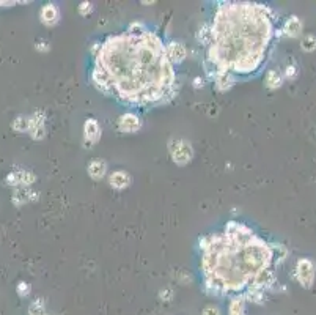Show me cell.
<instances>
[{
    "label": "cell",
    "mask_w": 316,
    "mask_h": 315,
    "mask_svg": "<svg viewBox=\"0 0 316 315\" xmlns=\"http://www.w3.org/2000/svg\"><path fill=\"white\" fill-rule=\"evenodd\" d=\"M315 265L310 259H299L294 266V277L304 289H312L315 282Z\"/></svg>",
    "instance_id": "cell-5"
},
{
    "label": "cell",
    "mask_w": 316,
    "mask_h": 315,
    "mask_svg": "<svg viewBox=\"0 0 316 315\" xmlns=\"http://www.w3.org/2000/svg\"><path fill=\"white\" fill-rule=\"evenodd\" d=\"M265 84L269 90H277L280 88L283 84V74L278 73L277 70H269L266 73V79H265Z\"/></svg>",
    "instance_id": "cell-16"
},
{
    "label": "cell",
    "mask_w": 316,
    "mask_h": 315,
    "mask_svg": "<svg viewBox=\"0 0 316 315\" xmlns=\"http://www.w3.org/2000/svg\"><path fill=\"white\" fill-rule=\"evenodd\" d=\"M201 289L216 298H243L265 304L277 287L278 269L287 257L283 244L267 241L250 226L227 221L198 238Z\"/></svg>",
    "instance_id": "cell-3"
},
{
    "label": "cell",
    "mask_w": 316,
    "mask_h": 315,
    "mask_svg": "<svg viewBox=\"0 0 316 315\" xmlns=\"http://www.w3.org/2000/svg\"><path fill=\"white\" fill-rule=\"evenodd\" d=\"M93 10H95V6H93V3L92 2H80L79 3V6H77V11H79V14L80 16H90V14L93 13Z\"/></svg>",
    "instance_id": "cell-21"
},
{
    "label": "cell",
    "mask_w": 316,
    "mask_h": 315,
    "mask_svg": "<svg viewBox=\"0 0 316 315\" xmlns=\"http://www.w3.org/2000/svg\"><path fill=\"white\" fill-rule=\"evenodd\" d=\"M203 315H220V311H219V307H217V306L209 304V306L205 307V309H203Z\"/></svg>",
    "instance_id": "cell-23"
},
{
    "label": "cell",
    "mask_w": 316,
    "mask_h": 315,
    "mask_svg": "<svg viewBox=\"0 0 316 315\" xmlns=\"http://www.w3.org/2000/svg\"><path fill=\"white\" fill-rule=\"evenodd\" d=\"M300 48L305 52H313L316 49V36L315 35H305L300 41Z\"/></svg>",
    "instance_id": "cell-19"
},
{
    "label": "cell",
    "mask_w": 316,
    "mask_h": 315,
    "mask_svg": "<svg viewBox=\"0 0 316 315\" xmlns=\"http://www.w3.org/2000/svg\"><path fill=\"white\" fill-rule=\"evenodd\" d=\"M30 291H32V287H30V284L28 282H24V281H21L18 286H16V293L21 296V298H25L30 295Z\"/></svg>",
    "instance_id": "cell-22"
},
{
    "label": "cell",
    "mask_w": 316,
    "mask_h": 315,
    "mask_svg": "<svg viewBox=\"0 0 316 315\" xmlns=\"http://www.w3.org/2000/svg\"><path fill=\"white\" fill-rule=\"evenodd\" d=\"M278 36V16L266 3L220 0L200 27L197 41L206 79L217 92L257 78Z\"/></svg>",
    "instance_id": "cell-2"
},
{
    "label": "cell",
    "mask_w": 316,
    "mask_h": 315,
    "mask_svg": "<svg viewBox=\"0 0 316 315\" xmlns=\"http://www.w3.org/2000/svg\"><path fill=\"white\" fill-rule=\"evenodd\" d=\"M169 153L176 166H187L194 159V148L189 140L173 137L169 140Z\"/></svg>",
    "instance_id": "cell-4"
},
{
    "label": "cell",
    "mask_w": 316,
    "mask_h": 315,
    "mask_svg": "<svg viewBox=\"0 0 316 315\" xmlns=\"http://www.w3.org/2000/svg\"><path fill=\"white\" fill-rule=\"evenodd\" d=\"M245 303L243 298L228 299V315H245Z\"/></svg>",
    "instance_id": "cell-17"
},
{
    "label": "cell",
    "mask_w": 316,
    "mask_h": 315,
    "mask_svg": "<svg viewBox=\"0 0 316 315\" xmlns=\"http://www.w3.org/2000/svg\"><path fill=\"white\" fill-rule=\"evenodd\" d=\"M165 48H167V55L170 58V62L173 65H181L186 57H187V49L183 43L179 41H169L165 43Z\"/></svg>",
    "instance_id": "cell-10"
},
{
    "label": "cell",
    "mask_w": 316,
    "mask_h": 315,
    "mask_svg": "<svg viewBox=\"0 0 316 315\" xmlns=\"http://www.w3.org/2000/svg\"><path fill=\"white\" fill-rule=\"evenodd\" d=\"M35 174L30 170H13L6 175L5 182L8 186H14V187H30L35 183Z\"/></svg>",
    "instance_id": "cell-8"
},
{
    "label": "cell",
    "mask_w": 316,
    "mask_h": 315,
    "mask_svg": "<svg viewBox=\"0 0 316 315\" xmlns=\"http://www.w3.org/2000/svg\"><path fill=\"white\" fill-rule=\"evenodd\" d=\"M297 76V68L296 66H287V70H285V78L287 79H294Z\"/></svg>",
    "instance_id": "cell-24"
},
{
    "label": "cell",
    "mask_w": 316,
    "mask_h": 315,
    "mask_svg": "<svg viewBox=\"0 0 316 315\" xmlns=\"http://www.w3.org/2000/svg\"><path fill=\"white\" fill-rule=\"evenodd\" d=\"M36 312H46V301L43 298H35L28 306V314H36Z\"/></svg>",
    "instance_id": "cell-20"
},
{
    "label": "cell",
    "mask_w": 316,
    "mask_h": 315,
    "mask_svg": "<svg viewBox=\"0 0 316 315\" xmlns=\"http://www.w3.org/2000/svg\"><path fill=\"white\" fill-rule=\"evenodd\" d=\"M302 28H304L302 21H300L297 16H290L287 21L283 22L282 33L290 36V38H296V36H299L300 33H302Z\"/></svg>",
    "instance_id": "cell-13"
},
{
    "label": "cell",
    "mask_w": 316,
    "mask_h": 315,
    "mask_svg": "<svg viewBox=\"0 0 316 315\" xmlns=\"http://www.w3.org/2000/svg\"><path fill=\"white\" fill-rule=\"evenodd\" d=\"M38 197H40L38 192L32 191L30 187H21V189H18L16 192L13 194L11 202L16 207H21V205H24V204H28V202H32V200H36Z\"/></svg>",
    "instance_id": "cell-14"
},
{
    "label": "cell",
    "mask_w": 316,
    "mask_h": 315,
    "mask_svg": "<svg viewBox=\"0 0 316 315\" xmlns=\"http://www.w3.org/2000/svg\"><path fill=\"white\" fill-rule=\"evenodd\" d=\"M36 49L38 51H43V52H48L50 49V46L46 43V41H40V43H36Z\"/></svg>",
    "instance_id": "cell-26"
},
{
    "label": "cell",
    "mask_w": 316,
    "mask_h": 315,
    "mask_svg": "<svg viewBox=\"0 0 316 315\" xmlns=\"http://www.w3.org/2000/svg\"><path fill=\"white\" fill-rule=\"evenodd\" d=\"M28 125H30V120L25 115H18L16 118L13 120L11 123V128L16 131V132H28Z\"/></svg>",
    "instance_id": "cell-18"
},
{
    "label": "cell",
    "mask_w": 316,
    "mask_h": 315,
    "mask_svg": "<svg viewBox=\"0 0 316 315\" xmlns=\"http://www.w3.org/2000/svg\"><path fill=\"white\" fill-rule=\"evenodd\" d=\"M28 315H49L48 312H36V314H28Z\"/></svg>",
    "instance_id": "cell-29"
},
{
    "label": "cell",
    "mask_w": 316,
    "mask_h": 315,
    "mask_svg": "<svg viewBox=\"0 0 316 315\" xmlns=\"http://www.w3.org/2000/svg\"><path fill=\"white\" fill-rule=\"evenodd\" d=\"M87 172L93 180L99 182V180H102L105 177V174H107V162L102 159H93L88 164Z\"/></svg>",
    "instance_id": "cell-15"
},
{
    "label": "cell",
    "mask_w": 316,
    "mask_h": 315,
    "mask_svg": "<svg viewBox=\"0 0 316 315\" xmlns=\"http://www.w3.org/2000/svg\"><path fill=\"white\" fill-rule=\"evenodd\" d=\"M131 183H132V178L124 170H115L109 175V184L114 187V189H118V191L126 189Z\"/></svg>",
    "instance_id": "cell-12"
},
{
    "label": "cell",
    "mask_w": 316,
    "mask_h": 315,
    "mask_svg": "<svg viewBox=\"0 0 316 315\" xmlns=\"http://www.w3.org/2000/svg\"><path fill=\"white\" fill-rule=\"evenodd\" d=\"M16 2H0V8H5V6H14Z\"/></svg>",
    "instance_id": "cell-28"
},
{
    "label": "cell",
    "mask_w": 316,
    "mask_h": 315,
    "mask_svg": "<svg viewBox=\"0 0 316 315\" xmlns=\"http://www.w3.org/2000/svg\"><path fill=\"white\" fill-rule=\"evenodd\" d=\"M171 296H173V291H171L170 289L162 290V291H161V299H164V301H170Z\"/></svg>",
    "instance_id": "cell-25"
},
{
    "label": "cell",
    "mask_w": 316,
    "mask_h": 315,
    "mask_svg": "<svg viewBox=\"0 0 316 315\" xmlns=\"http://www.w3.org/2000/svg\"><path fill=\"white\" fill-rule=\"evenodd\" d=\"M90 80L101 95L140 110L167 106L181 90L164 38L142 22L95 44Z\"/></svg>",
    "instance_id": "cell-1"
},
{
    "label": "cell",
    "mask_w": 316,
    "mask_h": 315,
    "mask_svg": "<svg viewBox=\"0 0 316 315\" xmlns=\"http://www.w3.org/2000/svg\"><path fill=\"white\" fill-rule=\"evenodd\" d=\"M30 125H28V136L33 140H43L46 137V114L43 110L33 112L28 117Z\"/></svg>",
    "instance_id": "cell-7"
},
{
    "label": "cell",
    "mask_w": 316,
    "mask_h": 315,
    "mask_svg": "<svg viewBox=\"0 0 316 315\" xmlns=\"http://www.w3.org/2000/svg\"><path fill=\"white\" fill-rule=\"evenodd\" d=\"M144 126V120L135 112H124L117 120V130L123 134H134Z\"/></svg>",
    "instance_id": "cell-6"
},
{
    "label": "cell",
    "mask_w": 316,
    "mask_h": 315,
    "mask_svg": "<svg viewBox=\"0 0 316 315\" xmlns=\"http://www.w3.org/2000/svg\"><path fill=\"white\" fill-rule=\"evenodd\" d=\"M194 87H195V88L203 87V80H201V78H195V79H194Z\"/></svg>",
    "instance_id": "cell-27"
},
{
    "label": "cell",
    "mask_w": 316,
    "mask_h": 315,
    "mask_svg": "<svg viewBox=\"0 0 316 315\" xmlns=\"http://www.w3.org/2000/svg\"><path fill=\"white\" fill-rule=\"evenodd\" d=\"M40 21L46 27H55L60 22V11L57 8V5L54 3L43 5V8L40 11Z\"/></svg>",
    "instance_id": "cell-11"
},
{
    "label": "cell",
    "mask_w": 316,
    "mask_h": 315,
    "mask_svg": "<svg viewBox=\"0 0 316 315\" xmlns=\"http://www.w3.org/2000/svg\"><path fill=\"white\" fill-rule=\"evenodd\" d=\"M99 139H101L99 123L95 118H87L84 123V145L87 148H92L99 142Z\"/></svg>",
    "instance_id": "cell-9"
}]
</instances>
